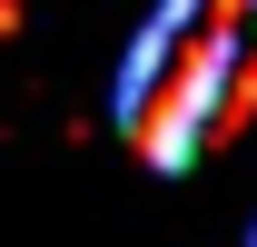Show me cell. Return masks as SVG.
I'll use <instances>...</instances> for the list:
<instances>
[{"label":"cell","instance_id":"cell-1","mask_svg":"<svg viewBox=\"0 0 257 247\" xmlns=\"http://www.w3.org/2000/svg\"><path fill=\"white\" fill-rule=\"evenodd\" d=\"M257 50V0H159L119 69V129L149 168H198L218 149V109Z\"/></svg>","mask_w":257,"mask_h":247}]
</instances>
